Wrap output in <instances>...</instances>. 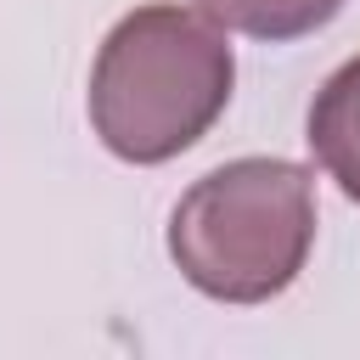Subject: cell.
<instances>
[{"instance_id": "obj_4", "label": "cell", "mask_w": 360, "mask_h": 360, "mask_svg": "<svg viewBox=\"0 0 360 360\" xmlns=\"http://www.w3.org/2000/svg\"><path fill=\"white\" fill-rule=\"evenodd\" d=\"M197 11H208L225 34L281 45V39H304V34L326 28L343 11V0H197Z\"/></svg>"}, {"instance_id": "obj_2", "label": "cell", "mask_w": 360, "mask_h": 360, "mask_svg": "<svg viewBox=\"0 0 360 360\" xmlns=\"http://www.w3.org/2000/svg\"><path fill=\"white\" fill-rule=\"evenodd\" d=\"M315 248V174L287 158H236L191 180L169 214V259L219 304L287 292Z\"/></svg>"}, {"instance_id": "obj_1", "label": "cell", "mask_w": 360, "mask_h": 360, "mask_svg": "<svg viewBox=\"0 0 360 360\" xmlns=\"http://www.w3.org/2000/svg\"><path fill=\"white\" fill-rule=\"evenodd\" d=\"M236 56L197 6H141L112 22L90 68V129L124 163H169L231 107Z\"/></svg>"}, {"instance_id": "obj_3", "label": "cell", "mask_w": 360, "mask_h": 360, "mask_svg": "<svg viewBox=\"0 0 360 360\" xmlns=\"http://www.w3.org/2000/svg\"><path fill=\"white\" fill-rule=\"evenodd\" d=\"M309 152L338 180L349 202H360V56H349L309 101Z\"/></svg>"}]
</instances>
